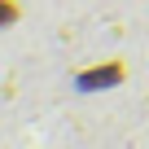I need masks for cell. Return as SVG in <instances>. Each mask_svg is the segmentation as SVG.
Masks as SVG:
<instances>
[{
	"label": "cell",
	"instance_id": "6da1fadb",
	"mask_svg": "<svg viewBox=\"0 0 149 149\" xmlns=\"http://www.w3.org/2000/svg\"><path fill=\"white\" fill-rule=\"evenodd\" d=\"M123 79V66H101V70H84L79 84L84 88H101V84H118Z\"/></svg>",
	"mask_w": 149,
	"mask_h": 149
},
{
	"label": "cell",
	"instance_id": "7a4b0ae2",
	"mask_svg": "<svg viewBox=\"0 0 149 149\" xmlns=\"http://www.w3.org/2000/svg\"><path fill=\"white\" fill-rule=\"evenodd\" d=\"M18 22V0H0V26H13Z\"/></svg>",
	"mask_w": 149,
	"mask_h": 149
}]
</instances>
